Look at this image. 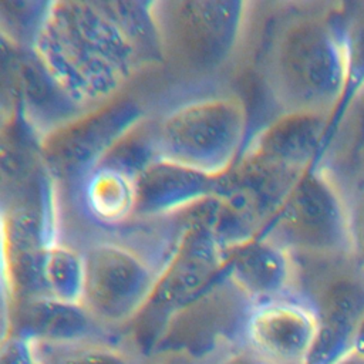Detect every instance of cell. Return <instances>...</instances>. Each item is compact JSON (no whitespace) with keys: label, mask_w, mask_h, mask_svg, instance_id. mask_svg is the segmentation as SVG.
Segmentation results:
<instances>
[{"label":"cell","mask_w":364,"mask_h":364,"mask_svg":"<svg viewBox=\"0 0 364 364\" xmlns=\"http://www.w3.org/2000/svg\"><path fill=\"white\" fill-rule=\"evenodd\" d=\"M351 209V257L357 269L364 273V191L360 193Z\"/></svg>","instance_id":"cell-21"},{"label":"cell","mask_w":364,"mask_h":364,"mask_svg":"<svg viewBox=\"0 0 364 364\" xmlns=\"http://www.w3.org/2000/svg\"><path fill=\"white\" fill-rule=\"evenodd\" d=\"M262 235L294 257L351 256V209L331 171L309 169Z\"/></svg>","instance_id":"cell-6"},{"label":"cell","mask_w":364,"mask_h":364,"mask_svg":"<svg viewBox=\"0 0 364 364\" xmlns=\"http://www.w3.org/2000/svg\"><path fill=\"white\" fill-rule=\"evenodd\" d=\"M105 326L80 303L38 297L10 306L9 333L36 343H73L101 340Z\"/></svg>","instance_id":"cell-15"},{"label":"cell","mask_w":364,"mask_h":364,"mask_svg":"<svg viewBox=\"0 0 364 364\" xmlns=\"http://www.w3.org/2000/svg\"><path fill=\"white\" fill-rule=\"evenodd\" d=\"M136 176L119 165L101 161L71 189L90 222L100 228H124L135 218Z\"/></svg>","instance_id":"cell-16"},{"label":"cell","mask_w":364,"mask_h":364,"mask_svg":"<svg viewBox=\"0 0 364 364\" xmlns=\"http://www.w3.org/2000/svg\"><path fill=\"white\" fill-rule=\"evenodd\" d=\"M3 280L10 306L48 297L43 279L47 245L57 239L53 198L11 200L3 208Z\"/></svg>","instance_id":"cell-9"},{"label":"cell","mask_w":364,"mask_h":364,"mask_svg":"<svg viewBox=\"0 0 364 364\" xmlns=\"http://www.w3.org/2000/svg\"><path fill=\"white\" fill-rule=\"evenodd\" d=\"M263 81L280 114L331 118L346 90L338 14H299L280 24L266 51Z\"/></svg>","instance_id":"cell-2"},{"label":"cell","mask_w":364,"mask_h":364,"mask_svg":"<svg viewBox=\"0 0 364 364\" xmlns=\"http://www.w3.org/2000/svg\"><path fill=\"white\" fill-rule=\"evenodd\" d=\"M43 279L48 297L81 304L85 283L82 250L58 240V237L51 240L44 253Z\"/></svg>","instance_id":"cell-18"},{"label":"cell","mask_w":364,"mask_h":364,"mask_svg":"<svg viewBox=\"0 0 364 364\" xmlns=\"http://www.w3.org/2000/svg\"><path fill=\"white\" fill-rule=\"evenodd\" d=\"M30 48L65 95L85 111L124 94L145 67L104 1H47Z\"/></svg>","instance_id":"cell-1"},{"label":"cell","mask_w":364,"mask_h":364,"mask_svg":"<svg viewBox=\"0 0 364 364\" xmlns=\"http://www.w3.org/2000/svg\"><path fill=\"white\" fill-rule=\"evenodd\" d=\"M82 255L81 304L105 327L134 321L148 306L165 264L134 245L112 239L87 243Z\"/></svg>","instance_id":"cell-7"},{"label":"cell","mask_w":364,"mask_h":364,"mask_svg":"<svg viewBox=\"0 0 364 364\" xmlns=\"http://www.w3.org/2000/svg\"><path fill=\"white\" fill-rule=\"evenodd\" d=\"M338 20L346 51V90L337 109L330 118L326 151L354 98L364 90V1L347 4L338 13Z\"/></svg>","instance_id":"cell-17"},{"label":"cell","mask_w":364,"mask_h":364,"mask_svg":"<svg viewBox=\"0 0 364 364\" xmlns=\"http://www.w3.org/2000/svg\"><path fill=\"white\" fill-rule=\"evenodd\" d=\"M36 351L37 364H138L131 353L102 338L73 343H36Z\"/></svg>","instance_id":"cell-19"},{"label":"cell","mask_w":364,"mask_h":364,"mask_svg":"<svg viewBox=\"0 0 364 364\" xmlns=\"http://www.w3.org/2000/svg\"><path fill=\"white\" fill-rule=\"evenodd\" d=\"M148 111L138 98L121 94L85 111L41 139V159L54 183L70 189L138 124Z\"/></svg>","instance_id":"cell-8"},{"label":"cell","mask_w":364,"mask_h":364,"mask_svg":"<svg viewBox=\"0 0 364 364\" xmlns=\"http://www.w3.org/2000/svg\"><path fill=\"white\" fill-rule=\"evenodd\" d=\"M151 129L158 158L222 176L239 159L249 139V111L237 94H203L151 117Z\"/></svg>","instance_id":"cell-4"},{"label":"cell","mask_w":364,"mask_h":364,"mask_svg":"<svg viewBox=\"0 0 364 364\" xmlns=\"http://www.w3.org/2000/svg\"><path fill=\"white\" fill-rule=\"evenodd\" d=\"M0 364H37L36 343L18 334H4Z\"/></svg>","instance_id":"cell-20"},{"label":"cell","mask_w":364,"mask_h":364,"mask_svg":"<svg viewBox=\"0 0 364 364\" xmlns=\"http://www.w3.org/2000/svg\"><path fill=\"white\" fill-rule=\"evenodd\" d=\"M219 176H210L176 162L155 158L136 176L134 222L164 220L186 213L212 199Z\"/></svg>","instance_id":"cell-12"},{"label":"cell","mask_w":364,"mask_h":364,"mask_svg":"<svg viewBox=\"0 0 364 364\" xmlns=\"http://www.w3.org/2000/svg\"><path fill=\"white\" fill-rule=\"evenodd\" d=\"M252 3L151 1L161 64L188 81H208L233 65L246 40Z\"/></svg>","instance_id":"cell-3"},{"label":"cell","mask_w":364,"mask_h":364,"mask_svg":"<svg viewBox=\"0 0 364 364\" xmlns=\"http://www.w3.org/2000/svg\"><path fill=\"white\" fill-rule=\"evenodd\" d=\"M242 336L272 364H306L317 336V313L310 300L296 294L253 304Z\"/></svg>","instance_id":"cell-11"},{"label":"cell","mask_w":364,"mask_h":364,"mask_svg":"<svg viewBox=\"0 0 364 364\" xmlns=\"http://www.w3.org/2000/svg\"><path fill=\"white\" fill-rule=\"evenodd\" d=\"M215 364H272L267 360L257 355L246 344L237 347L236 350L229 351L220 357Z\"/></svg>","instance_id":"cell-22"},{"label":"cell","mask_w":364,"mask_h":364,"mask_svg":"<svg viewBox=\"0 0 364 364\" xmlns=\"http://www.w3.org/2000/svg\"><path fill=\"white\" fill-rule=\"evenodd\" d=\"M223 276L252 306L276 300L294 294L296 257L260 235L228 253Z\"/></svg>","instance_id":"cell-14"},{"label":"cell","mask_w":364,"mask_h":364,"mask_svg":"<svg viewBox=\"0 0 364 364\" xmlns=\"http://www.w3.org/2000/svg\"><path fill=\"white\" fill-rule=\"evenodd\" d=\"M337 364H364V357H361L358 354H354V353H350L347 357H344Z\"/></svg>","instance_id":"cell-25"},{"label":"cell","mask_w":364,"mask_h":364,"mask_svg":"<svg viewBox=\"0 0 364 364\" xmlns=\"http://www.w3.org/2000/svg\"><path fill=\"white\" fill-rule=\"evenodd\" d=\"M151 364H199L195 355L186 350L171 348L165 354L156 357Z\"/></svg>","instance_id":"cell-23"},{"label":"cell","mask_w":364,"mask_h":364,"mask_svg":"<svg viewBox=\"0 0 364 364\" xmlns=\"http://www.w3.org/2000/svg\"><path fill=\"white\" fill-rule=\"evenodd\" d=\"M6 95L9 112L17 111L40 139L85 112L57 85L30 47L3 37V97Z\"/></svg>","instance_id":"cell-10"},{"label":"cell","mask_w":364,"mask_h":364,"mask_svg":"<svg viewBox=\"0 0 364 364\" xmlns=\"http://www.w3.org/2000/svg\"><path fill=\"white\" fill-rule=\"evenodd\" d=\"M351 353L364 357V317H363V320H361V323H360V326L357 328Z\"/></svg>","instance_id":"cell-24"},{"label":"cell","mask_w":364,"mask_h":364,"mask_svg":"<svg viewBox=\"0 0 364 364\" xmlns=\"http://www.w3.org/2000/svg\"><path fill=\"white\" fill-rule=\"evenodd\" d=\"M226 263L228 252L202 219L199 206L193 208L148 306L134 320L138 344L148 351L156 347L171 320L219 280Z\"/></svg>","instance_id":"cell-5"},{"label":"cell","mask_w":364,"mask_h":364,"mask_svg":"<svg viewBox=\"0 0 364 364\" xmlns=\"http://www.w3.org/2000/svg\"><path fill=\"white\" fill-rule=\"evenodd\" d=\"M317 336L306 364H337L353 351L357 328L364 317V273L330 279L316 301Z\"/></svg>","instance_id":"cell-13"}]
</instances>
